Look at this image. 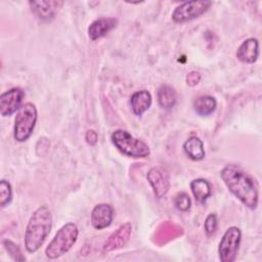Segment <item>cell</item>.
Masks as SVG:
<instances>
[{
    "mask_svg": "<svg viewBox=\"0 0 262 262\" xmlns=\"http://www.w3.org/2000/svg\"><path fill=\"white\" fill-rule=\"evenodd\" d=\"M220 177L228 190L239 202L251 210H255L259 203V192L254 179L235 165L225 166Z\"/></svg>",
    "mask_w": 262,
    "mask_h": 262,
    "instance_id": "6da1fadb",
    "label": "cell"
},
{
    "mask_svg": "<svg viewBox=\"0 0 262 262\" xmlns=\"http://www.w3.org/2000/svg\"><path fill=\"white\" fill-rule=\"evenodd\" d=\"M52 214L46 205L38 207L31 215L25 231V247L29 253L37 252L50 233Z\"/></svg>",
    "mask_w": 262,
    "mask_h": 262,
    "instance_id": "7a4b0ae2",
    "label": "cell"
},
{
    "mask_svg": "<svg viewBox=\"0 0 262 262\" xmlns=\"http://www.w3.org/2000/svg\"><path fill=\"white\" fill-rule=\"evenodd\" d=\"M79 235L78 226L73 222H68L63 224L55 233L54 237L50 241L45 249V255L49 259H56L67 252H69L72 247L77 242Z\"/></svg>",
    "mask_w": 262,
    "mask_h": 262,
    "instance_id": "3957f363",
    "label": "cell"
},
{
    "mask_svg": "<svg viewBox=\"0 0 262 262\" xmlns=\"http://www.w3.org/2000/svg\"><path fill=\"white\" fill-rule=\"evenodd\" d=\"M112 143L124 156L142 159L150 154L149 146L142 140L135 138L128 131L124 129H117L111 135Z\"/></svg>",
    "mask_w": 262,
    "mask_h": 262,
    "instance_id": "277c9868",
    "label": "cell"
},
{
    "mask_svg": "<svg viewBox=\"0 0 262 262\" xmlns=\"http://www.w3.org/2000/svg\"><path fill=\"white\" fill-rule=\"evenodd\" d=\"M38 119V111L34 103L26 102L17 111L14 126L13 137L18 142L28 140L34 132Z\"/></svg>",
    "mask_w": 262,
    "mask_h": 262,
    "instance_id": "5b68a950",
    "label": "cell"
},
{
    "mask_svg": "<svg viewBox=\"0 0 262 262\" xmlns=\"http://www.w3.org/2000/svg\"><path fill=\"white\" fill-rule=\"evenodd\" d=\"M242 241V231L236 226L226 229L218 246V255L221 262H233L236 259Z\"/></svg>",
    "mask_w": 262,
    "mask_h": 262,
    "instance_id": "8992f818",
    "label": "cell"
},
{
    "mask_svg": "<svg viewBox=\"0 0 262 262\" xmlns=\"http://www.w3.org/2000/svg\"><path fill=\"white\" fill-rule=\"evenodd\" d=\"M212 5L211 1H185L178 5L172 12L174 23L190 21L203 15Z\"/></svg>",
    "mask_w": 262,
    "mask_h": 262,
    "instance_id": "52a82bcc",
    "label": "cell"
},
{
    "mask_svg": "<svg viewBox=\"0 0 262 262\" xmlns=\"http://www.w3.org/2000/svg\"><path fill=\"white\" fill-rule=\"evenodd\" d=\"M25 91L19 87H13L0 95V114L2 117H8L17 112L23 105Z\"/></svg>",
    "mask_w": 262,
    "mask_h": 262,
    "instance_id": "ba28073f",
    "label": "cell"
},
{
    "mask_svg": "<svg viewBox=\"0 0 262 262\" xmlns=\"http://www.w3.org/2000/svg\"><path fill=\"white\" fill-rule=\"evenodd\" d=\"M146 178L156 198L162 199L167 194L170 189V179L164 169L161 167L150 168L146 174Z\"/></svg>",
    "mask_w": 262,
    "mask_h": 262,
    "instance_id": "9c48e42d",
    "label": "cell"
},
{
    "mask_svg": "<svg viewBox=\"0 0 262 262\" xmlns=\"http://www.w3.org/2000/svg\"><path fill=\"white\" fill-rule=\"evenodd\" d=\"M132 232V225L129 222H126L120 225L104 242L102 246V252L108 253L118 249L123 248L129 241Z\"/></svg>",
    "mask_w": 262,
    "mask_h": 262,
    "instance_id": "30bf717a",
    "label": "cell"
},
{
    "mask_svg": "<svg viewBox=\"0 0 262 262\" xmlns=\"http://www.w3.org/2000/svg\"><path fill=\"white\" fill-rule=\"evenodd\" d=\"M114 218V209L110 204L101 203L96 205L91 212V224L92 226L97 229L101 230L108 227Z\"/></svg>",
    "mask_w": 262,
    "mask_h": 262,
    "instance_id": "8fae6325",
    "label": "cell"
},
{
    "mask_svg": "<svg viewBox=\"0 0 262 262\" xmlns=\"http://www.w3.org/2000/svg\"><path fill=\"white\" fill-rule=\"evenodd\" d=\"M236 58L248 64L256 62L259 56V41L256 38H248L238 46L236 50Z\"/></svg>",
    "mask_w": 262,
    "mask_h": 262,
    "instance_id": "7c38bea8",
    "label": "cell"
},
{
    "mask_svg": "<svg viewBox=\"0 0 262 262\" xmlns=\"http://www.w3.org/2000/svg\"><path fill=\"white\" fill-rule=\"evenodd\" d=\"M117 26V19L114 17H100L93 20L88 27V36L90 40L95 41L107 35Z\"/></svg>",
    "mask_w": 262,
    "mask_h": 262,
    "instance_id": "4fadbf2b",
    "label": "cell"
},
{
    "mask_svg": "<svg viewBox=\"0 0 262 262\" xmlns=\"http://www.w3.org/2000/svg\"><path fill=\"white\" fill-rule=\"evenodd\" d=\"M63 2L60 1H30L32 11L42 20H50L54 17Z\"/></svg>",
    "mask_w": 262,
    "mask_h": 262,
    "instance_id": "5bb4252c",
    "label": "cell"
},
{
    "mask_svg": "<svg viewBox=\"0 0 262 262\" xmlns=\"http://www.w3.org/2000/svg\"><path fill=\"white\" fill-rule=\"evenodd\" d=\"M152 97L147 90H138L130 97L131 110L135 116H141L151 105Z\"/></svg>",
    "mask_w": 262,
    "mask_h": 262,
    "instance_id": "9a60e30c",
    "label": "cell"
},
{
    "mask_svg": "<svg viewBox=\"0 0 262 262\" xmlns=\"http://www.w3.org/2000/svg\"><path fill=\"white\" fill-rule=\"evenodd\" d=\"M183 150L192 161H201L206 156L204 142L198 136L188 137L183 143Z\"/></svg>",
    "mask_w": 262,
    "mask_h": 262,
    "instance_id": "2e32d148",
    "label": "cell"
},
{
    "mask_svg": "<svg viewBox=\"0 0 262 262\" xmlns=\"http://www.w3.org/2000/svg\"><path fill=\"white\" fill-rule=\"evenodd\" d=\"M217 106L216 99L211 95L198 96L192 102V108L196 115L201 117H208L214 113Z\"/></svg>",
    "mask_w": 262,
    "mask_h": 262,
    "instance_id": "e0dca14e",
    "label": "cell"
},
{
    "mask_svg": "<svg viewBox=\"0 0 262 262\" xmlns=\"http://www.w3.org/2000/svg\"><path fill=\"white\" fill-rule=\"evenodd\" d=\"M190 190L196 202L203 204L212 194V188L208 180L204 178H196L190 182Z\"/></svg>",
    "mask_w": 262,
    "mask_h": 262,
    "instance_id": "ac0fdd59",
    "label": "cell"
},
{
    "mask_svg": "<svg viewBox=\"0 0 262 262\" xmlns=\"http://www.w3.org/2000/svg\"><path fill=\"white\" fill-rule=\"evenodd\" d=\"M158 102L164 110H171L177 102V93L175 89L170 85H162L157 93Z\"/></svg>",
    "mask_w": 262,
    "mask_h": 262,
    "instance_id": "d6986e66",
    "label": "cell"
},
{
    "mask_svg": "<svg viewBox=\"0 0 262 262\" xmlns=\"http://www.w3.org/2000/svg\"><path fill=\"white\" fill-rule=\"evenodd\" d=\"M11 200H12V187L7 180L2 179L0 181V205H1V207L4 208L7 205H9Z\"/></svg>",
    "mask_w": 262,
    "mask_h": 262,
    "instance_id": "ffe728a7",
    "label": "cell"
},
{
    "mask_svg": "<svg viewBox=\"0 0 262 262\" xmlns=\"http://www.w3.org/2000/svg\"><path fill=\"white\" fill-rule=\"evenodd\" d=\"M3 246L5 248V250L7 251V253L9 254V256L14 260V261H25L26 258L23 255L19 247L13 243L10 239H4L3 241Z\"/></svg>",
    "mask_w": 262,
    "mask_h": 262,
    "instance_id": "44dd1931",
    "label": "cell"
},
{
    "mask_svg": "<svg viewBox=\"0 0 262 262\" xmlns=\"http://www.w3.org/2000/svg\"><path fill=\"white\" fill-rule=\"evenodd\" d=\"M174 205L180 212H187L191 207V200L185 192L178 193L174 199Z\"/></svg>",
    "mask_w": 262,
    "mask_h": 262,
    "instance_id": "7402d4cb",
    "label": "cell"
},
{
    "mask_svg": "<svg viewBox=\"0 0 262 262\" xmlns=\"http://www.w3.org/2000/svg\"><path fill=\"white\" fill-rule=\"evenodd\" d=\"M218 227V220H217V216L214 213H210L206 219H205V223H204V228L205 231L208 235L213 234Z\"/></svg>",
    "mask_w": 262,
    "mask_h": 262,
    "instance_id": "603a6c76",
    "label": "cell"
},
{
    "mask_svg": "<svg viewBox=\"0 0 262 262\" xmlns=\"http://www.w3.org/2000/svg\"><path fill=\"white\" fill-rule=\"evenodd\" d=\"M200 80H201V75L194 71L188 73L186 76V84L188 86H195L196 84H199Z\"/></svg>",
    "mask_w": 262,
    "mask_h": 262,
    "instance_id": "cb8c5ba5",
    "label": "cell"
},
{
    "mask_svg": "<svg viewBox=\"0 0 262 262\" xmlns=\"http://www.w3.org/2000/svg\"><path fill=\"white\" fill-rule=\"evenodd\" d=\"M85 139H86V142L89 144V145H95L97 143V140H98V136H97V133L94 131V130H88L85 134Z\"/></svg>",
    "mask_w": 262,
    "mask_h": 262,
    "instance_id": "d4e9b609",
    "label": "cell"
}]
</instances>
